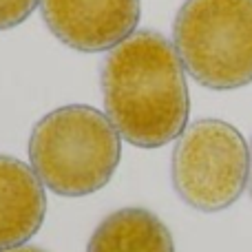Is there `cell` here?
<instances>
[{"instance_id":"6","label":"cell","mask_w":252,"mask_h":252,"mask_svg":"<svg viewBox=\"0 0 252 252\" xmlns=\"http://www.w3.org/2000/svg\"><path fill=\"white\" fill-rule=\"evenodd\" d=\"M47 213L42 182L16 157L0 155V252L29 241Z\"/></svg>"},{"instance_id":"2","label":"cell","mask_w":252,"mask_h":252,"mask_svg":"<svg viewBox=\"0 0 252 252\" xmlns=\"http://www.w3.org/2000/svg\"><path fill=\"white\" fill-rule=\"evenodd\" d=\"M120 133L111 120L84 104L47 113L29 139L33 173L62 197H84L104 188L120 164Z\"/></svg>"},{"instance_id":"9","label":"cell","mask_w":252,"mask_h":252,"mask_svg":"<svg viewBox=\"0 0 252 252\" xmlns=\"http://www.w3.org/2000/svg\"><path fill=\"white\" fill-rule=\"evenodd\" d=\"M2 252H44L40 248H33V246H18V248H11V250H2Z\"/></svg>"},{"instance_id":"3","label":"cell","mask_w":252,"mask_h":252,"mask_svg":"<svg viewBox=\"0 0 252 252\" xmlns=\"http://www.w3.org/2000/svg\"><path fill=\"white\" fill-rule=\"evenodd\" d=\"M175 49L206 89L252 82V0H186L173 22Z\"/></svg>"},{"instance_id":"1","label":"cell","mask_w":252,"mask_h":252,"mask_svg":"<svg viewBox=\"0 0 252 252\" xmlns=\"http://www.w3.org/2000/svg\"><path fill=\"white\" fill-rule=\"evenodd\" d=\"M102 95L106 118L133 146H164L188 122L184 64L157 31H137L113 47L102 66Z\"/></svg>"},{"instance_id":"4","label":"cell","mask_w":252,"mask_h":252,"mask_svg":"<svg viewBox=\"0 0 252 252\" xmlns=\"http://www.w3.org/2000/svg\"><path fill=\"white\" fill-rule=\"evenodd\" d=\"M250 179L244 135L221 120H199L173 151V186L190 208L217 213L232 206Z\"/></svg>"},{"instance_id":"8","label":"cell","mask_w":252,"mask_h":252,"mask_svg":"<svg viewBox=\"0 0 252 252\" xmlns=\"http://www.w3.org/2000/svg\"><path fill=\"white\" fill-rule=\"evenodd\" d=\"M40 0H0V31L25 22Z\"/></svg>"},{"instance_id":"5","label":"cell","mask_w":252,"mask_h":252,"mask_svg":"<svg viewBox=\"0 0 252 252\" xmlns=\"http://www.w3.org/2000/svg\"><path fill=\"white\" fill-rule=\"evenodd\" d=\"M40 11L60 42L97 53L118 47L139 22V0H40Z\"/></svg>"},{"instance_id":"10","label":"cell","mask_w":252,"mask_h":252,"mask_svg":"<svg viewBox=\"0 0 252 252\" xmlns=\"http://www.w3.org/2000/svg\"><path fill=\"white\" fill-rule=\"evenodd\" d=\"M250 192H252V151H250Z\"/></svg>"},{"instance_id":"7","label":"cell","mask_w":252,"mask_h":252,"mask_svg":"<svg viewBox=\"0 0 252 252\" xmlns=\"http://www.w3.org/2000/svg\"><path fill=\"white\" fill-rule=\"evenodd\" d=\"M87 252H175L173 235L146 208L111 213L91 235Z\"/></svg>"}]
</instances>
